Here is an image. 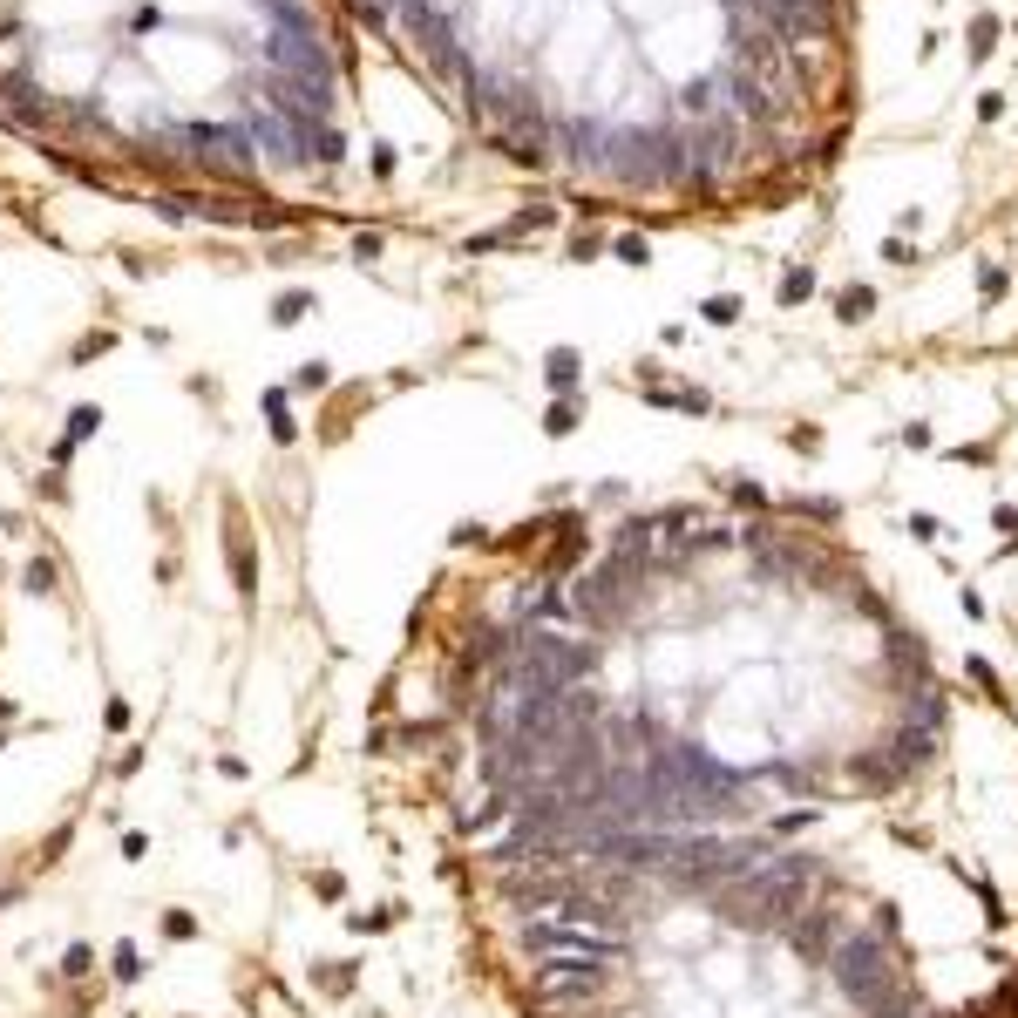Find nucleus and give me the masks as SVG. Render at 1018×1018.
<instances>
[{"label": "nucleus", "mask_w": 1018, "mask_h": 1018, "mask_svg": "<svg viewBox=\"0 0 1018 1018\" xmlns=\"http://www.w3.org/2000/svg\"><path fill=\"white\" fill-rule=\"evenodd\" d=\"M89 964H96V951H89V943H68V958H61V978H89Z\"/></svg>", "instance_id": "obj_11"}, {"label": "nucleus", "mask_w": 1018, "mask_h": 1018, "mask_svg": "<svg viewBox=\"0 0 1018 1018\" xmlns=\"http://www.w3.org/2000/svg\"><path fill=\"white\" fill-rule=\"evenodd\" d=\"M163 937H197V917L191 910H170V917H163Z\"/></svg>", "instance_id": "obj_16"}, {"label": "nucleus", "mask_w": 1018, "mask_h": 1018, "mask_svg": "<svg viewBox=\"0 0 1018 1018\" xmlns=\"http://www.w3.org/2000/svg\"><path fill=\"white\" fill-rule=\"evenodd\" d=\"M353 258H381V231H360V238H353Z\"/></svg>", "instance_id": "obj_22"}, {"label": "nucleus", "mask_w": 1018, "mask_h": 1018, "mask_svg": "<svg viewBox=\"0 0 1018 1018\" xmlns=\"http://www.w3.org/2000/svg\"><path fill=\"white\" fill-rule=\"evenodd\" d=\"M543 374H550V387H571L577 381V346H557V353L543 360Z\"/></svg>", "instance_id": "obj_6"}, {"label": "nucleus", "mask_w": 1018, "mask_h": 1018, "mask_svg": "<svg viewBox=\"0 0 1018 1018\" xmlns=\"http://www.w3.org/2000/svg\"><path fill=\"white\" fill-rule=\"evenodd\" d=\"M109 733H130V699H109Z\"/></svg>", "instance_id": "obj_23"}, {"label": "nucleus", "mask_w": 1018, "mask_h": 1018, "mask_svg": "<svg viewBox=\"0 0 1018 1018\" xmlns=\"http://www.w3.org/2000/svg\"><path fill=\"white\" fill-rule=\"evenodd\" d=\"M978 286H984V306H998L1012 279H1005V265H984V272H978Z\"/></svg>", "instance_id": "obj_12"}, {"label": "nucleus", "mask_w": 1018, "mask_h": 1018, "mask_svg": "<svg viewBox=\"0 0 1018 1018\" xmlns=\"http://www.w3.org/2000/svg\"><path fill=\"white\" fill-rule=\"evenodd\" d=\"M604 984V964H577V958H550L537 971V998L543 1005H571V998H591Z\"/></svg>", "instance_id": "obj_1"}, {"label": "nucleus", "mask_w": 1018, "mask_h": 1018, "mask_svg": "<svg viewBox=\"0 0 1018 1018\" xmlns=\"http://www.w3.org/2000/svg\"><path fill=\"white\" fill-rule=\"evenodd\" d=\"M808 292H815V272H808V265H788V272H781V292H774V299H781V306H801Z\"/></svg>", "instance_id": "obj_4"}, {"label": "nucleus", "mask_w": 1018, "mask_h": 1018, "mask_svg": "<svg viewBox=\"0 0 1018 1018\" xmlns=\"http://www.w3.org/2000/svg\"><path fill=\"white\" fill-rule=\"evenodd\" d=\"M306 312H312V292H286V299L272 306V320H279V327H292V320H306Z\"/></svg>", "instance_id": "obj_8"}, {"label": "nucleus", "mask_w": 1018, "mask_h": 1018, "mask_svg": "<svg viewBox=\"0 0 1018 1018\" xmlns=\"http://www.w3.org/2000/svg\"><path fill=\"white\" fill-rule=\"evenodd\" d=\"M577 414H584V407H577L571 394H564V401L550 407V414H543V428H550V435H571V428H577Z\"/></svg>", "instance_id": "obj_9"}, {"label": "nucleus", "mask_w": 1018, "mask_h": 1018, "mask_svg": "<svg viewBox=\"0 0 1018 1018\" xmlns=\"http://www.w3.org/2000/svg\"><path fill=\"white\" fill-rule=\"evenodd\" d=\"M265 422L279 442H292V414H286V394H265Z\"/></svg>", "instance_id": "obj_10"}, {"label": "nucleus", "mask_w": 1018, "mask_h": 1018, "mask_svg": "<svg viewBox=\"0 0 1018 1018\" xmlns=\"http://www.w3.org/2000/svg\"><path fill=\"white\" fill-rule=\"evenodd\" d=\"M136 971H143V958H136V943H122V951H115V978L136 984Z\"/></svg>", "instance_id": "obj_17"}, {"label": "nucleus", "mask_w": 1018, "mask_h": 1018, "mask_svg": "<svg viewBox=\"0 0 1018 1018\" xmlns=\"http://www.w3.org/2000/svg\"><path fill=\"white\" fill-rule=\"evenodd\" d=\"M978 115H984V122H998V115H1005V96H998V89H991V96H978Z\"/></svg>", "instance_id": "obj_24"}, {"label": "nucleus", "mask_w": 1018, "mask_h": 1018, "mask_svg": "<svg viewBox=\"0 0 1018 1018\" xmlns=\"http://www.w3.org/2000/svg\"><path fill=\"white\" fill-rule=\"evenodd\" d=\"M706 320L713 327H733V320H740V299H706Z\"/></svg>", "instance_id": "obj_15"}, {"label": "nucleus", "mask_w": 1018, "mask_h": 1018, "mask_svg": "<svg viewBox=\"0 0 1018 1018\" xmlns=\"http://www.w3.org/2000/svg\"><path fill=\"white\" fill-rule=\"evenodd\" d=\"M20 584H28V591H55V564H48V557L28 564V577H20Z\"/></svg>", "instance_id": "obj_14"}, {"label": "nucleus", "mask_w": 1018, "mask_h": 1018, "mask_svg": "<svg viewBox=\"0 0 1018 1018\" xmlns=\"http://www.w3.org/2000/svg\"><path fill=\"white\" fill-rule=\"evenodd\" d=\"M109 346H115V340H109V333H89V340H82V346H75V360H96V353H109Z\"/></svg>", "instance_id": "obj_20"}, {"label": "nucleus", "mask_w": 1018, "mask_h": 1018, "mask_svg": "<svg viewBox=\"0 0 1018 1018\" xmlns=\"http://www.w3.org/2000/svg\"><path fill=\"white\" fill-rule=\"evenodd\" d=\"M652 407H673V414H706L713 394H706V387H673V394H652Z\"/></svg>", "instance_id": "obj_3"}, {"label": "nucleus", "mask_w": 1018, "mask_h": 1018, "mask_svg": "<svg viewBox=\"0 0 1018 1018\" xmlns=\"http://www.w3.org/2000/svg\"><path fill=\"white\" fill-rule=\"evenodd\" d=\"M96 428H102V414H96V407H75V414H68V442H82V435H96Z\"/></svg>", "instance_id": "obj_13"}, {"label": "nucleus", "mask_w": 1018, "mask_h": 1018, "mask_svg": "<svg viewBox=\"0 0 1018 1018\" xmlns=\"http://www.w3.org/2000/svg\"><path fill=\"white\" fill-rule=\"evenodd\" d=\"M597 251H604V238H597V231H577V238H571V258H597Z\"/></svg>", "instance_id": "obj_19"}, {"label": "nucleus", "mask_w": 1018, "mask_h": 1018, "mask_svg": "<svg viewBox=\"0 0 1018 1018\" xmlns=\"http://www.w3.org/2000/svg\"><path fill=\"white\" fill-rule=\"evenodd\" d=\"M706 102H713L706 82H686V89H679V109H706Z\"/></svg>", "instance_id": "obj_18"}, {"label": "nucleus", "mask_w": 1018, "mask_h": 1018, "mask_svg": "<svg viewBox=\"0 0 1018 1018\" xmlns=\"http://www.w3.org/2000/svg\"><path fill=\"white\" fill-rule=\"evenodd\" d=\"M612 258H625V265H645V258H652V245H645L638 231H625V238H612Z\"/></svg>", "instance_id": "obj_7"}, {"label": "nucleus", "mask_w": 1018, "mask_h": 1018, "mask_svg": "<svg viewBox=\"0 0 1018 1018\" xmlns=\"http://www.w3.org/2000/svg\"><path fill=\"white\" fill-rule=\"evenodd\" d=\"M869 312H876V286H842L835 292V320H842V327H856Z\"/></svg>", "instance_id": "obj_2"}, {"label": "nucleus", "mask_w": 1018, "mask_h": 1018, "mask_svg": "<svg viewBox=\"0 0 1018 1018\" xmlns=\"http://www.w3.org/2000/svg\"><path fill=\"white\" fill-rule=\"evenodd\" d=\"M136 35H150V28H163V7H136V20H130Z\"/></svg>", "instance_id": "obj_21"}, {"label": "nucleus", "mask_w": 1018, "mask_h": 1018, "mask_svg": "<svg viewBox=\"0 0 1018 1018\" xmlns=\"http://www.w3.org/2000/svg\"><path fill=\"white\" fill-rule=\"evenodd\" d=\"M991 48H998V20L978 14L971 20V61H991Z\"/></svg>", "instance_id": "obj_5"}]
</instances>
